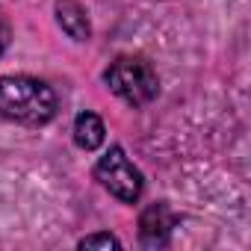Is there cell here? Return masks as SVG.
I'll return each mask as SVG.
<instances>
[{"instance_id":"1","label":"cell","mask_w":251,"mask_h":251,"mask_svg":"<svg viewBox=\"0 0 251 251\" xmlns=\"http://www.w3.org/2000/svg\"><path fill=\"white\" fill-rule=\"evenodd\" d=\"M59 98L56 92L30 74L0 77V118L21 124V127H45L56 118Z\"/></svg>"},{"instance_id":"2","label":"cell","mask_w":251,"mask_h":251,"mask_svg":"<svg viewBox=\"0 0 251 251\" xmlns=\"http://www.w3.org/2000/svg\"><path fill=\"white\" fill-rule=\"evenodd\" d=\"M103 83L118 100H124L133 109L148 106L160 95V77H157L154 65L139 53L115 56L103 71Z\"/></svg>"},{"instance_id":"3","label":"cell","mask_w":251,"mask_h":251,"mask_svg":"<svg viewBox=\"0 0 251 251\" xmlns=\"http://www.w3.org/2000/svg\"><path fill=\"white\" fill-rule=\"evenodd\" d=\"M95 177L121 204H136L145 189L142 172L133 166V160L127 157V151L121 145H109V151L95 163Z\"/></svg>"},{"instance_id":"4","label":"cell","mask_w":251,"mask_h":251,"mask_svg":"<svg viewBox=\"0 0 251 251\" xmlns=\"http://www.w3.org/2000/svg\"><path fill=\"white\" fill-rule=\"evenodd\" d=\"M175 225H177V216L166 201L148 204L142 210V216H139V239H142V245H148V248L169 245Z\"/></svg>"},{"instance_id":"5","label":"cell","mask_w":251,"mask_h":251,"mask_svg":"<svg viewBox=\"0 0 251 251\" xmlns=\"http://www.w3.org/2000/svg\"><path fill=\"white\" fill-rule=\"evenodd\" d=\"M53 12H56L59 30L68 39H74V42H89L92 39V21H89V12H86L83 3H77V0H56Z\"/></svg>"},{"instance_id":"6","label":"cell","mask_w":251,"mask_h":251,"mask_svg":"<svg viewBox=\"0 0 251 251\" xmlns=\"http://www.w3.org/2000/svg\"><path fill=\"white\" fill-rule=\"evenodd\" d=\"M74 142H77V148L80 151H98L100 145H103V139H106V127H103V121H100V115H95L92 109H83V112H77V118H74Z\"/></svg>"},{"instance_id":"7","label":"cell","mask_w":251,"mask_h":251,"mask_svg":"<svg viewBox=\"0 0 251 251\" xmlns=\"http://www.w3.org/2000/svg\"><path fill=\"white\" fill-rule=\"evenodd\" d=\"M80 248H121V239L112 236V233H92V236H83L80 239Z\"/></svg>"},{"instance_id":"8","label":"cell","mask_w":251,"mask_h":251,"mask_svg":"<svg viewBox=\"0 0 251 251\" xmlns=\"http://www.w3.org/2000/svg\"><path fill=\"white\" fill-rule=\"evenodd\" d=\"M12 45V24H9V15L3 12V6H0V56H3Z\"/></svg>"}]
</instances>
